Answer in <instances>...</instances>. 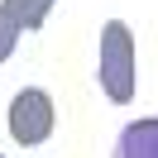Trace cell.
I'll return each instance as SVG.
<instances>
[{
  "instance_id": "cell-2",
  "label": "cell",
  "mask_w": 158,
  "mask_h": 158,
  "mask_svg": "<svg viewBox=\"0 0 158 158\" xmlns=\"http://www.w3.org/2000/svg\"><path fill=\"white\" fill-rule=\"evenodd\" d=\"M58 125V110H53V96L39 86H24L19 96L10 101V139L19 148H39L43 139Z\"/></svg>"
},
{
  "instance_id": "cell-5",
  "label": "cell",
  "mask_w": 158,
  "mask_h": 158,
  "mask_svg": "<svg viewBox=\"0 0 158 158\" xmlns=\"http://www.w3.org/2000/svg\"><path fill=\"white\" fill-rule=\"evenodd\" d=\"M19 39H24V34L15 29V24L5 19V15H0V62H5V58L15 53V48H19Z\"/></svg>"
},
{
  "instance_id": "cell-6",
  "label": "cell",
  "mask_w": 158,
  "mask_h": 158,
  "mask_svg": "<svg viewBox=\"0 0 158 158\" xmlns=\"http://www.w3.org/2000/svg\"><path fill=\"white\" fill-rule=\"evenodd\" d=\"M53 5H58V0H53Z\"/></svg>"
},
{
  "instance_id": "cell-3",
  "label": "cell",
  "mask_w": 158,
  "mask_h": 158,
  "mask_svg": "<svg viewBox=\"0 0 158 158\" xmlns=\"http://www.w3.org/2000/svg\"><path fill=\"white\" fill-rule=\"evenodd\" d=\"M110 158H158V120H153V115L129 120V125L120 129Z\"/></svg>"
},
{
  "instance_id": "cell-1",
  "label": "cell",
  "mask_w": 158,
  "mask_h": 158,
  "mask_svg": "<svg viewBox=\"0 0 158 158\" xmlns=\"http://www.w3.org/2000/svg\"><path fill=\"white\" fill-rule=\"evenodd\" d=\"M96 81L106 91V101L129 106L139 86V58H134V34L125 19H110L101 29V62H96Z\"/></svg>"
},
{
  "instance_id": "cell-4",
  "label": "cell",
  "mask_w": 158,
  "mask_h": 158,
  "mask_svg": "<svg viewBox=\"0 0 158 158\" xmlns=\"http://www.w3.org/2000/svg\"><path fill=\"white\" fill-rule=\"evenodd\" d=\"M48 10H53V0H0V15H5V19H10L19 34H29V29H43Z\"/></svg>"
}]
</instances>
